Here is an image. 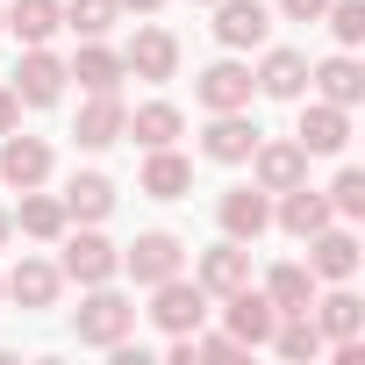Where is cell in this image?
<instances>
[{"label":"cell","mask_w":365,"mask_h":365,"mask_svg":"<svg viewBox=\"0 0 365 365\" xmlns=\"http://www.w3.org/2000/svg\"><path fill=\"white\" fill-rule=\"evenodd\" d=\"M251 172H258V187L265 194H287V187H301V179H308V150L301 143H251Z\"/></svg>","instance_id":"obj_12"},{"label":"cell","mask_w":365,"mask_h":365,"mask_svg":"<svg viewBox=\"0 0 365 365\" xmlns=\"http://www.w3.org/2000/svg\"><path fill=\"white\" fill-rule=\"evenodd\" d=\"M0 29H15L22 43H51L65 29V8H58V0H15V8L0 15Z\"/></svg>","instance_id":"obj_24"},{"label":"cell","mask_w":365,"mask_h":365,"mask_svg":"<svg viewBox=\"0 0 365 365\" xmlns=\"http://www.w3.org/2000/svg\"><path fill=\"white\" fill-rule=\"evenodd\" d=\"M65 222H72V215H65V201H58V194H36V187L22 194V215H15V230H22V237L58 244V237H65Z\"/></svg>","instance_id":"obj_28"},{"label":"cell","mask_w":365,"mask_h":365,"mask_svg":"<svg viewBox=\"0 0 365 365\" xmlns=\"http://www.w3.org/2000/svg\"><path fill=\"white\" fill-rule=\"evenodd\" d=\"M215 215H222V237H237V244H258V237L272 230V201H265V187H230V194L215 201Z\"/></svg>","instance_id":"obj_9"},{"label":"cell","mask_w":365,"mask_h":365,"mask_svg":"<svg viewBox=\"0 0 365 365\" xmlns=\"http://www.w3.org/2000/svg\"><path fill=\"white\" fill-rule=\"evenodd\" d=\"M58 287H65V272H58L51 258H22L8 279H0V294L22 301V308H51V301H58Z\"/></svg>","instance_id":"obj_16"},{"label":"cell","mask_w":365,"mask_h":365,"mask_svg":"<svg viewBox=\"0 0 365 365\" xmlns=\"http://www.w3.org/2000/svg\"><path fill=\"white\" fill-rule=\"evenodd\" d=\"M8 237H15V215H8V208H0V244H8Z\"/></svg>","instance_id":"obj_38"},{"label":"cell","mask_w":365,"mask_h":365,"mask_svg":"<svg viewBox=\"0 0 365 365\" xmlns=\"http://www.w3.org/2000/svg\"><path fill=\"white\" fill-rule=\"evenodd\" d=\"M194 358H215V365H230V358H244V344H237V336H201V329H194Z\"/></svg>","instance_id":"obj_34"},{"label":"cell","mask_w":365,"mask_h":365,"mask_svg":"<svg viewBox=\"0 0 365 365\" xmlns=\"http://www.w3.org/2000/svg\"><path fill=\"white\" fill-rule=\"evenodd\" d=\"M0 179H8L15 194H29V187H43L51 179V143L43 136H0Z\"/></svg>","instance_id":"obj_6"},{"label":"cell","mask_w":365,"mask_h":365,"mask_svg":"<svg viewBox=\"0 0 365 365\" xmlns=\"http://www.w3.org/2000/svg\"><path fill=\"white\" fill-rule=\"evenodd\" d=\"M179 265H187V244H179L172 230H143V237L122 251V272H129L136 287H158V279H172Z\"/></svg>","instance_id":"obj_3"},{"label":"cell","mask_w":365,"mask_h":365,"mask_svg":"<svg viewBox=\"0 0 365 365\" xmlns=\"http://www.w3.org/2000/svg\"><path fill=\"white\" fill-rule=\"evenodd\" d=\"M187 187H194V165L179 158L172 143H165V150H150V165H143V194H150V201H179Z\"/></svg>","instance_id":"obj_25"},{"label":"cell","mask_w":365,"mask_h":365,"mask_svg":"<svg viewBox=\"0 0 365 365\" xmlns=\"http://www.w3.org/2000/svg\"><path fill=\"white\" fill-rule=\"evenodd\" d=\"M122 122H129V108H122V93H86V108H79V122H72V136H79L86 150H108V143L122 136Z\"/></svg>","instance_id":"obj_17"},{"label":"cell","mask_w":365,"mask_h":365,"mask_svg":"<svg viewBox=\"0 0 365 365\" xmlns=\"http://www.w3.org/2000/svg\"><path fill=\"white\" fill-rule=\"evenodd\" d=\"M301 244H308V272H315V279H336V287H344V279L358 272V237H351V230H329V222H322V230L301 237Z\"/></svg>","instance_id":"obj_13"},{"label":"cell","mask_w":365,"mask_h":365,"mask_svg":"<svg viewBox=\"0 0 365 365\" xmlns=\"http://www.w3.org/2000/svg\"><path fill=\"white\" fill-rule=\"evenodd\" d=\"M265 0H215V36L230 43V51H258L265 43Z\"/></svg>","instance_id":"obj_15"},{"label":"cell","mask_w":365,"mask_h":365,"mask_svg":"<svg viewBox=\"0 0 365 365\" xmlns=\"http://www.w3.org/2000/svg\"><path fill=\"white\" fill-rule=\"evenodd\" d=\"M315 308V329H322V344H351V336H365V301L358 294H329V301H308Z\"/></svg>","instance_id":"obj_22"},{"label":"cell","mask_w":365,"mask_h":365,"mask_svg":"<svg viewBox=\"0 0 365 365\" xmlns=\"http://www.w3.org/2000/svg\"><path fill=\"white\" fill-rule=\"evenodd\" d=\"M265 344H272L279 358H315V351H322V329H315V315L301 308V315H279Z\"/></svg>","instance_id":"obj_30"},{"label":"cell","mask_w":365,"mask_h":365,"mask_svg":"<svg viewBox=\"0 0 365 365\" xmlns=\"http://www.w3.org/2000/svg\"><path fill=\"white\" fill-rule=\"evenodd\" d=\"M122 72H136V79L165 86V79L179 72V36H172V29H136V43L122 51Z\"/></svg>","instance_id":"obj_10"},{"label":"cell","mask_w":365,"mask_h":365,"mask_svg":"<svg viewBox=\"0 0 365 365\" xmlns=\"http://www.w3.org/2000/svg\"><path fill=\"white\" fill-rule=\"evenodd\" d=\"M322 201H329V215L358 222V215H365V172H358V165H344V172H336V187H329Z\"/></svg>","instance_id":"obj_32"},{"label":"cell","mask_w":365,"mask_h":365,"mask_svg":"<svg viewBox=\"0 0 365 365\" xmlns=\"http://www.w3.org/2000/svg\"><path fill=\"white\" fill-rule=\"evenodd\" d=\"M150 322H158L165 336H194V329L208 322V287H201V279H179V272L158 279V287H150Z\"/></svg>","instance_id":"obj_2"},{"label":"cell","mask_w":365,"mask_h":365,"mask_svg":"<svg viewBox=\"0 0 365 365\" xmlns=\"http://www.w3.org/2000/svg\"><path fill=\"white\" fill-rule=\"evenodd\" d=\"M251 79H258V93H272V101H301V93H308V58H301V51H265V65H258Z\"/></svg>","instance_id":"obj_20"},{"label":"cell","mask_w":365,"mask_h":365,"mask_svg":"<svg viewBox=\"0 0 365 365\" xmlns=\"http://www.w3.org/2000/svg\"><path fill=\"white\" fill-rule=\"evenodd\" d=\"M65 79H79L86 93H115V86H122V58H115L101 36H86V43H79V58L65 65Z\"/></svg>","instance_id":"obj_19"},{"label":"cell","mask_w":365,"mask_h":365,"mask_svg":"<svg viewBox=\"0 0 365 365\" xmlns=\"http://www.w3.org/2000/svg\"><path fill=\"white\" fill-rule=\"evenodd\" d=\"M201 8H215V0H201Z\"/></svg>","instance_id":"obj_39"},{"label":"cell","mask_w":365,"mask_h":365,"mask_svg":"<svg viewBox=\"0 0 365 365\" xmlns=\"http://www.w3.org/2000/svg\"><path fill=\"white\" fill-rule=\"evenodd\" d=\"M72 329H79V344L115 351V344H129V329H136V301H122V294L101 279V287H86V301H79Z\"/></svg>","instance_id":"obj_1"},{"label":"cell","mask_w":365,"mask_h":365,"mask_svg":"<svg viewBox=\"0 0 365 365\" xmlns=\"http://www.w3.org/2000/svg\"><path fill=\"white\" fill-rule=\"evenodd\" d=\"M272 222H279L287 237H315V230H322V222H336V215H329V201H322V194H308V179H301V187H287V201H279V215H272Z\"/></svg>","instance_id":"obj_27"},{"label":"cell","mask_w":365,"mask_h":365,"mask_svg":"<svg viewBox=\"0 0 365 365\" xmlns=\"http://www.w3.org/2000/svg\"><path fill=\"white\" fill-rule=\"evenodd\" d=\"M15 101H22V108H58V101H65V65H58L43 43H29V58L15 65Z\"/></svg>","instance_id":"obj_7"},{"label":"cell","mask_w":365,"mask_h":365,"mask_svg":"<svg viewBox=\"0 0 365 365\" xmlns=\"http://www.w3.org/2000/svg\"><path fill=\"white\" fill-rule=\"evenodd\" d=\"M58 201H65L72 222H108V208H115V179H108V172H79Z\"/></svg>","instance_id":"obj_23"},{"label":"cell","mask_w":365,"mask_h":365,"mask_svg":"<svg viewBox=\"0 0 365 365\" xmlns=\"http://www.w3.org/2000/svg\"><path fill=\"white\" fill-rule=\"evenodd\" d=\"M15 122H22V101H15V86H0V136H8Z\"/></svg>","instance_id":"obj_36"},{"label":"cell","mask_w":365,"mask_h":365,"mask_svg":"<svg viewBox=\"0 0 365 365\" xmlns=\"http://www.w3.org/2000/svg\"><path fill=\"white\" fill-rule=\"evenodd\" d=\"M322 22L336 29V43H344V51H351V43H365V0H329Z\"/></svg>","instance_id":"obj_33"},{"label":"cell","mask_w":365,"mask_h":365,"mask_svg":"<svg viewBox=\"0 0 365 365\" xmlns=\"http://www.w3.org/2000/svg\"><path fill=\"white\" fill-rule=\"evenodd\" d=\"M308 79H315V86H322V101H336V108H358V101H365V72H358V58H351V51H336V58L308 65Z\"/></svg>","instance_id":"obj_21"},{"label":"cell","mask_w":365,"mask_h":365,"mask_svg":"<svg viewBox=\"0 0 365 365\" xmlns=\"http://www.w3.org/2000/svg\"><path fill=\"white\" fill-rule=\"evenodd\" d=\"M194 93H201V108H208V115H237V108H251L258 79H251V65H237V58H215V65L194 79Z\"/></svg>","instance_id":"obj_5"},{"label":"cell","mask_w":365,"mask_h":365,"mask_svg":"<svg viewBox=\"0 0 365 365\" xmlns=\"http://www.w3.org/2000/svg\"><path fill=\"white\" fill-rule=\"evenodd\" d=\"M58 8H65V29L86 43V36H108V29H115L122 0H58Z\"/></svg>","instance_id":"obj_31"},{"label":"cell","mask_w":365,"mask_h":365,"mask_svg":"<svg viewBox=\"0 0 365 365\" xmlns=\"http://www.w3.org/2000/svg\"><path fill=\"white\" fill-rule=\"evenodd\" d=\"M58 272H65V279H79V287H101V279H115V272H122V251H115V244H108V237L86 222L79 237H65Z\"/></svg>","instance_id":"obj_4"},{"label":"cell","mask_w":365,"mask_h":365,"mask_svg":"<svg viewBox=\"0 0 365 365\" xmlns=\"http://www.w3.org/2000/svg\"><path fill=\"white\" fill-rule=\"evenodd\" d=\"M122 8H136V15H158V8H165V0H122Z\"/></svg>","instance_id":"obj_37"},{"label":"cell","mask_w":365,"mask_h":365,"mask_svg":"<svg viewBox=\"0 0 365 365\" xmlns=\"http://www.w3.org/2000/svg\"><path fill=\"white\" fill-rule=\"evenodd\" d=\"M265 301H272L279 315H301V308L315 301V272H308V265H272V272H265Z\"/></svg>","instance_id":"obj_29"},{"label":"cell","mask_w":365,"mask_h":365,"mask_svg":"<svg viewBox=\"0 0 365 365\" xmlns=\"http://www.w3.org/2000/svg\"><path fill=\"white\" fill-rule=\"evenodd\" d=\"M294 143H301L308 158H336V150L351 143V108H336V101H315V108H301V129H294Z\"/></svg>","instance_id":"obj_8"},{"label":"cell","mask_w":365,"mask_h":365,"mask_svg":"<svg viewBox=\"0 0 365 365\" xmlns=\"http://www.w3.org/2000/svg\"><path fill=\"white\" fill-rule=\"evenodd\" d=\"M194 279L208 287V301H222V294H237V287H251V251H244L237 237H222L215 251H201V265H194Z\"/></svg>","instance_id":"obj_11"},{"label":"cell","mask_w":365,"mask_h":365,"mask_svg":"<svg viewBox=\"0 0 365 365\" xmlns=\"http://www.w3.org/2000/svg\"><path fill=\"white\" fill-rule=\"evenodd\" d=\"M251 143H258V122L237 108V115H215V122H208L201 158H215V165H244V158H251Z\"/></svg>","instance_id":"obj_18"},{"label":"cell","mask_w":365,"mask_h":365,"mask_svg":"<svg viewBox=\"0 0 365 365\" xmlns=\"http://www.w3.org/2000/svg\"><path fill=\"white\" fill-rule=\"evenodd\" d=\"M179 129H187V122H179V108H172V101H143V108L122 122V136H136L143 150H165Z\"/></svg>","instance_id":"obj_26"},{"label":"cell","mask_w":365,"mask_h":365,"mask_svg":"<svg viewBox=\"0 0 365 365\" xmlns=\"http://www.w3.org/2000/svg\"><path fill=\"white\" fill-rule=\"evenodd\" d=\"M322 8H329V0H279L287 22H322Z\"/></svg>","instance_id":"obj_35"},{"label":"cell","mask_w":365,"mask_h":365,"mask_svg":"<svg viewBox=\"0 0 365 365\" xmlns=\"http://www.w3.org/2000/svg\"><path fill=\"white\" fill-rule=\"evenodd\" d=\"M230 308H222V322H230V336L251 351V344H265L272 336V322H279V308L265 301V294H251V287H237V294H222Z\"/></svg>","instance_id":"obj_14"}]
</instances>
